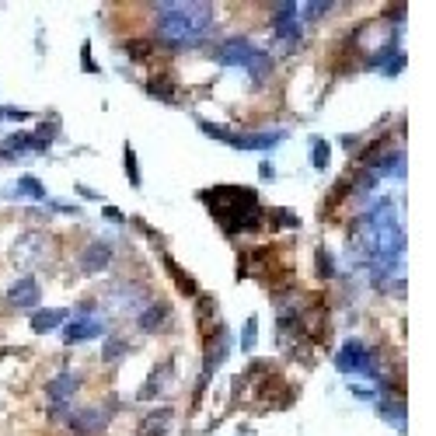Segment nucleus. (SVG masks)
<instances>
[{"label":"nucleus","instance_id":"obj_1","mask_svg":"<svg viewBox=\"0 0 436 436\" xmlns=\"http://www.w3.org/2000/svg\"><path fill=\"white\" fill-rule=\"evenodd\" d=\"M199 199L209 206V213L220 220L231 234L234 231H258L262 224V203L255 196V189L245 185H216L209 192H199Z\"/></svg>","mask_w":436,"mask_h":436},{"label":"nucleus","instance_id":"obj_2","mask_svg":"<svg viewBox=\"0 0 436 436\" xmlns=\"http://www.w3.org/2000/svg\"><path fill=\"white\" fill-rule=\"evenodd\" d=\"M160 35L172 45H196L209 25V4H157Z\"/></svg>","mask_w":436,"mask_h":436},{"label":"nucleus","instance_id":"obj_3","mask_svg":"<svg viewBox=\"0 0 436 436\" xmlns=\"http://www.w3.org/2000/svg\"><path fill=\"white\" fill-rule=\"evenodd\" d=\"M335 363H339L342 373H370V353L360 342H346V349L339 353Z\"/></svg>","mask_w":436,"mask_h":436},{"label":"nucleus","instance_id":"obj_4","mask_svg":"<svg viewBox=\"0 0 436 436\" xmlns=\"http://www.w3.org/2000/svg\"><path fill=\"white\" fill-rule=\"evenodd\" d=\"M8 300L11 307H35L39 304V283L35 280H21L8 290Z\"/></svg>","mask_w":436,"mask_h":436},{"label":"nucleus","instance_id":"obj_5","mask_svg":"<svg viewBox=\"0 0 436 436\" xmlns=\"http://www.w3.org/2000/svg\"><path fill=\"white\" fill-rule=\"evenodd\" d=\"M94 335H101V321H94V318L74 321V324H67V332H63V339H67V342H81V339H94Z\"/></svg>","mask_w":436,"mask_h":436},{"label":"nucleus","instance_id":"obj_6","mask_svg":"<svg viewBox=\"0 0 436 436\" xmlns=\"http://www.w3.org/2000/svg\"><path fill=\"white\" fill-rule=\"evenodd\" d=\"M168 422H172V408H160V412H154V415L143 419L140 436H165L168 433Z\"/></svg>","mask_w":436,"mask_h":436},{"label":"nucleus","instance_id":"obj_7","mask_svg":"<svg viewBox=\"0 0 436 436\" xmlns=\"http://www.w3.org/2000/svg\"><path fill=\"white\" fill-rule=\"evenodd\" d=\"M108 258H112V251H108L105 241H98V245H91V248L84 251V269H87V272H101V269L108 265Z\"/></svg>","mask_w":436,"mask_h":436},{"label":"nucleus","instance_id":"obj_8","mask_svg":"<svg viewBox=\"0 0 436 436\" xmlns=\"http://www.w3.org/2000/svg\"><path fill=\"white\" fill-rule=\"evenodd\" d=\"M42 150L39 143H35V136H28V133H18V136H11V140H4V147H0V154L4 157H18V154H25V150Z\"/></svg>","mask_w":436,"mask_h":436},{"label":"nucleus","instance_id":"obj_9","mask_svg":"<svg viewBox=\"0 0 436 436\" xmlns=\"http://www.w3.org/2000/svg\"><path fill=\"white\" fill-rule=\"evenodd\" d=\"M165 321H168V304H154V307H147V311H143L140 329H143V332H154V329H160Z\"/></svg>","mask_w":436,"mask_h":436},{"label":"nucleus","instance_id":"obj_10","mask_svg":"<svg viewBox=\"0 0 436 436\" xmlns=\"http://www.w3.org/2000/svg\"><path fill=\"white\" fill-rule=\"evenodd\" d=\"M63 318H67V311H39V314L32 318V329H35V332H52Z\"/></svg>","mask_w":436,"mask_h":436},{"label":"nucleus","instance_id":"obj_11","mask_svg":"<svg viewBox=\"0 0 436 436\" xmlns=\"http://www.w3.org/2000/svg\"><path fill=\"white\" fill-rule=\"evenodd\" d=\"M168 272H172V276H175V283H182L178 290H182L185 297H196V280L189 276V272H185V269H178V265H175L172 258H168Z\"/></svg>","mask_w":436,"mask_h":436},{"label":"nucleus","instance_id":"obj_12","mask_svg":"<svg viewBox=\"0 0 436 436\" xmlns=\"http://www.w3.org/2000/svg\"><path fill=\"white\" fill-rule=\"evenodd\" d=\"M77 388V377H70V373H63L56 384H49V395L56 398V402H63V398H70V391Z\"/></svg>","mask_w":436,"mask_h":436},{"label":"nucleus","instance_id":"obj_13","mask_svg":"<svg viewBox=\"0 0 436 436\" xmlns=\"http://www.w3.org/2000/svg\"><path fill=\"white\" fill-rule=\"evenodd\" d=\"M147 91L157 94V98H172V81L168 77H150L147 81Z\"/></svg>","mask_w":436,"mask_h":436},{"label":"nucleus","instance_id":"obj_14","mask_svg":"<svg viewBox=\"0 0 436 436\" xmlns=\"http://www.w3.org/2000/svg\"><path fill=\"white\" fill-rule=\"evenodd\" d=\"M311 147H314V150H311V160H314V165H318V168H329V143H324V140H314Z\"/></svg>","mask_w":436,"mask_h":436},{"label":"nucleus","instance_id":"obj_15","mask_svg":"<svg viewBox=\"0 0 436 436\" xmlns=\"http://www.w3.org/2000/svg\"><path fill=\"white\" fill-rule=\"evenodd\" d=\"M123 154H126V172H129V182H133V185H140V172H136V157H133V150L126 147Z\"/></svg>","mask_w":436,"mask_h":436},{"label":"nucleus","instance_id":"obj_16","mask_svg":"<svg viewBox=\"0 0 436 436\" xmlns=\"http://www.w3.org/2000/svg\"><path fill=\"white\" fill-rule=\"evenodd\" d=\"M119 353H126L123 339H108V346H105V360H116Z\"/></svg>","mask_w":436,"mask_h":436},{"label":"nucleus","instance_id":"obj_17","mask_svg":"<svg viewBox=\"0 0 436 436\" xmlns=\"http://www.w3.org/2000/svg\"><path fill=\"white\" fill-rule=\"evenodd\" d=\"M21 192H28V196L42 199V185H39V182H32V178H21Z\"/></svg>","mask_w":436,"mask_h":436},{"label":"nucleus","instance_id":"obj_18","mask_svg":"<svg viewBox=\"0 0 436 436\" xmlns=\"http://www.w3.org/2000/svg\"><path fill=\"white\" fill-rule=\"evenodd\" d=\"M126 49L133 52V60H143V56H147V52H150V45H147V42H129Z\"/></svg>","mask_w":436,"mask_h":436},{"label":"nucleus","instance_id":"obj_19","mask_svg":"<svg viewBox=\"0 0 436 436\" xmlns=\"http://www.w3.org/2000/svg\"><path fill=\"white\" fill-rule=\"evenodd\" d=\"M241 346H245V349H251V346H255V318L245 324V342H241Z\"/></svg>","mask_w":436,"mask_h":436},{"label":"nucleus","instance_id":"obj_20","mask_svg":"<svg viewBox=\"0 0 436 436\" xmlns=\"http://www.w3.org/2000/svg\"><path fill=\"white\" fill-rule=\"evenodd\" d=\"M318 269H321V276H332V262H329V255H318Z\"/></svg>","mask_w":436,"mask_h":436},{"label":"nucleus","instance_id":"obj_21","mask_svg":"<svg viewBox=\"0 0 436 436\" xmlns=\"http://www.w3.org/2000/svg\"><path fill=\"white\" fill-rule=\"evenodd\" d=\"M81 56H84V70H94V63H91V45L84 42V49H81Z\"/></svg>","mask_w":436,"mask_h":436}]
</instances>
